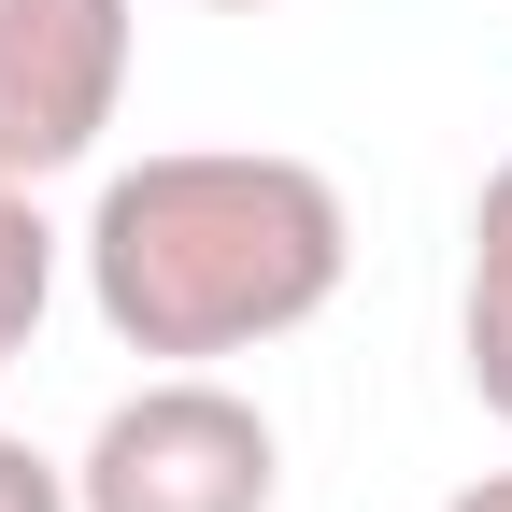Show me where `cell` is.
Segmentation results:
<instances>
[{"label": "cell", "instance_id": "obj_1", "mask_svg": "<svg viewBox=\"0 0 512 512\" xmlns=\"http://www.w3.org/2000/svg\"><path fill=\"white\" fill-rule=\"evenodd\" d=\"M342 271H356V200L271 143H171L143 171H114L86 214L100 328L171 370H214V356L313 328L342 299Z\"/></svg>", "mask_w": 512, "mask_h": 512}, {"label": "cell", "instance_id": "obj_2", "mask_svg": "<svg viewBox=\"0 0 512 512\" xmlns=\"http://www.w3.org/2000/svg\"><path fill=\"white\" fill-rule=\"evenodd\" d=\"M271 498H285V441L214 370H157L72 456V512H271Z\"/></svg>", "mask_w": 512, "mask_h": 512}, {"label": "cell", "instance_id": "obj_3", "mask_svg": "<svg viewBox=\"0 0 512 512\" xmlns=\"http://www.w3.org/2000/svg\"><path fill=\"white\" fill-rule=\"evenodd\" d=\"M143 0H0V185H57L128 114Z\"/></svg>", "mask_w": 512, "mask_h": 512}, {"label": "cell", "instance_id": "obj_4", "mask_svg": "<svg viewBox=\"0 0 512 512\" xmlns=\"http://www.w3.org/2000/svg\"><path fill=\"white\" fill-rule=\"evenodd\" d=\"M456 342H470V399L512 427V157L470 200V313H456Z\"/></svg>", "mask_w": 512, "mask_h": 512}, {"label": "cell", "instance_id": "obj_5", "mask_svg": "<svg viewBox=\"0 0 512 512\" xmlns=\"http://www.w3.org/2000/svg\"><path fill=\"white\" fill-rule=\"evenodd\" d=\"M43 299H57V228H43V185H0V370L29 356Z\"/></svg>", "mask_w": 512, "mask_h": 512}, {"label": "cell", "instance_id": "obj_6", "mask_svg": "<svg viewBox=\"0 0 512 512\" xmlns=\"http://www.w3.org/2000/svg\"><path fill=\"white\" fill-rule=\"evenodd\" d=\"M0 512H72V470H57V456H29L15 427H0Z\"/></svg>", "mask_w": 512, "mask_h": 512}, {"label": "cell", "instance_id": "obj_7", "mask_svg": "<svg viewBox=\"0 0 512 512\" xmlns=\"http://www.w3.org/2000/svg\"><path fill=\"white\" fill-rule=\"evenodd\" d=\"M441 512H512V470H484V484H456Z\"/></svg>", "mask_w": 512, "mask_h": 512}, {"label": "cell", "instance_id": "obj_8", "mask_svg": "<svg viewBox=\"0 0 512 512\" xmlns=\"http://www.w3.org/2000/svg\"><path fill=\"white\" fill-rule=\"evenodd\" d=\"M214 15H271V0H214Z\"/></svg>", "mask_w": 512, "mask_h": 512}]
</instances>
